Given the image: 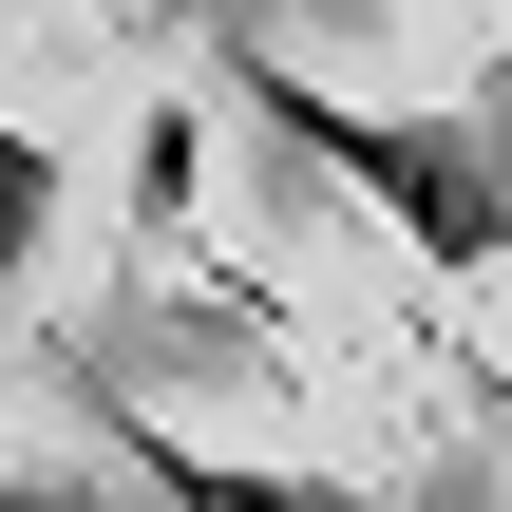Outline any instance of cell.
<instances>
[{"instance_id":"1","label":"cell","mask_w":512,"mask_h":512,"mask_svg":"<svg viewBox=\"0 0 512 512\" xmlns=\"http://www.w3.org/2000/svg\"><path fill=\"white\" fill-rule=\"evenodd\" d=\"M247 95H266L285 152L342 171L380 228H418V247H456V266L512 247V114H361V95H304V76H266V57H247Z\"/></svg>"},{"instance_id":"2","label":"cell","mask_w":512,"mask_h":512,"mask_svg":"<svg viewBox=\"0 0 512 512\" xmlns=\"http://www.w3.org/2000/svg\"><path fill=\"white\" fill-rule=\"evenodd\" d=\"M38 228H57V133H19V114H0V285L38 266Z\"/></svg>"},{"instance_id":"3","label":"cell","mask_w":512,"mask_h":512,"mask_svg":"<svg viewBox=\"0 0 512 512\" xmlns=\"http://www.w3.org/2000/svg\"><path fill=\"white\" fill-rule=\"evenodd\" d=\"M0 512H57V494H19V475H0Z\"/></svg>"}]
</instances>
